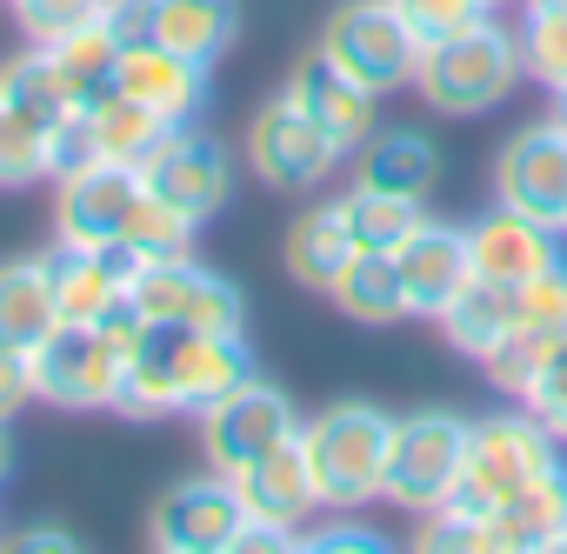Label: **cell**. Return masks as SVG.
<instances>
[{
  "label": "cell",
  "mask_w": 567,
  "mask_h": 554,
  "mask_svg": "<svg viewBox=\"0 0 567 554\" xmlns=\"http://www.w3.org/2000/svg\"><path fill=\"white\" fill-rule=\"evenodd\" d=\"M247 341L220 335V328H161L147 321V335L127 355L121 375V414H200L207 401H220L234 381H247Z\"/></svg>",
  "instance_id": "cell-1"
},
{
  "label": "cell",
  "mask_w": 567,
  "mask_h": 554,
  "mask_svg": "<svg viewBox=\"0 0 567 554\" xmlns=\"http://www.w3.org/2000/svg\"><path fill=\"white\" fill-rule=\"evenodd\" d=\"M547 468H560V441L540 428V414H534L527 401H520V414L467 421V454H461V474H454L447 507L487 521V514L507 507L520 488H534Z\"/></svg>",
  "instance_id": "cell-2"
},
{
  "label": "cell",
  "mask_w": 567,
  "mask_h": 554,
  "mask_svg": "<svg viewBox=\"0 0 567 554\" xmlns=\"http://www.w3.org/2000/svg\"><path fill=\"white\" fill-rule=\"evenodd\" d=\"M388 441H394V414H381L374 401H341V408L301 421V448H308L315 494L328 514H354V507L381 501Z\"/></svg>",
  "instance_id": "cell-3"
},
{
  "label": "cell",
  "mask_w": 567,
  "mask_h": 554,
  "mask_svg": "<svg viewBox=\"0 0 567 554\" xmlns=\"http://www.w3.org/2000/svg\"><path fill=\"white\" fill-rule=\"evenodd\" d=\"M520 74H527V68H520V41L501 34L494 21H481V28L454 34V41H434V48L421 54L414 88L427 94L434 114H487L494 101L514 94Z\"/></svg>",
  "instance_id": "cell-4"
},
{
  "label": "cell",
  "mask_w": 567,
  "mask_h": 554,
  "mask_svg": "<svg viewBox=\"0 0 567 554\" xmlns=\"http://www.w3.org/2000/svg\"><path fill=\"white\" fill-rule=\"evenodd\" d=\"M321 54L334 68H348L361 88L394 94V88H414L427 41L401 21L394 0H348V8L328 21V34H321Z\"/></svg>",
  "instance_id": "cell-5"
},
{
  "label": "cell",
  "mask_w": 567,
  "mask_h": 554,
  "mask_svg": "<svg viewBox=\"0 0 567 554\" xmlns=\"http://www.w3.org/2000/svg\"><path fill=\"white\" fill-rule=\"evenodd\" d=\"M121 375H127V355L101 335V321H61L34 355H28V381H34V401L48 408H114L121 401Z\"/></svg>",
  "instance_id": "cell-6"
},
{
  "label": "cell",
  "mask_w": 567,
  "mask_h": 554,
  "mask_svg": "<svg viewBox=\"0 0 567 554\" xmlns=\"http://www.w3.org/2000/svg\"><path fill=\"white\" fill-rule=\"evenodd\" d=\"M461 454H467V421H461V414L427 408V414L394 421V441H388V488H381V501H394V507H408V514H434V507H447L454 474H461Z\"/></svg>",
  "instance_id": "cell-7"
},
{
  "label": "cell",
  "mask_w": 567,
  "mask_h": 554,
  "mask_svg": "<svg viewBox=\"0 0 567 554\" xmlns=\"http://www.w3.org/2000/svg\"><path fill=\"white\" fill-rule=\"evenodd\" d=\"M295 434H301L295 401L280 388H267V381H254V375L200 408V454H207L214 474H240V468H254L260 454H274Z\"/></svg>",
  "instance_id": "cell-8"
},
{
  "label": "cell",
  "mask_w": 567,
  "mask_h": 554,
  "mask_svg": "<svg viewBox=\"0 0 567 554\" xmlns=\"http://www.w3.org/2000/svg\"><path fill=\"white\" fill-rule=\"evenodd\" d=\"M247 161H254V174H260L274 194H315L348 154L328 141V127H321L295 94H280V101H267V107L254 114V127H247Z\"/></svg>",
  "instance_id": "cell-9"
},
{
  "label": "cell",
  "mask_w": 567,
  "mask_h": 554,
  "mask_svg": "<svg viewBox=\"0 0 567 554\" xmlns=\"http://www.w3.org/2000/svg\"><path fill=\"white\" fill-rule=\"evenodd\" d=\"M127 295L161 328H220V335H240V295L220 281L214 267H200L194 254L141 260L127 274Z\"/></svg>",
  "instance_id": "cell-10"
},
{
  "label": "cell",
  "mask_w": 567,
  "mask_h": 554,
  "mask_svg": "<svg viewBox=\"0 0 567 554\" xmlns=\"http://www.w3.org/2000/svg\"><path fill=\"white\" fill-rule=\"evenodd\" d=\"M240 534H247V501L227 474L174 481L147 507V541L167 547V554H234Z\"/></svg>",
  "instance_id": "cell-11"
},
{
  "label": "cell",
  "mask_w": 567,
  "mask_h": 554,
  "mask_svg": "<svg viewBox=\"0 0 567 554\" xmlns=\"http://www.w3.org/2000/svg\"><path fill=\"white\" fill-rule=\"evenodd\" d=\"M141 187L161 194L167 207H181V214L200 227V220H214L220 201H227V154H220L207 134H194L187 121H174V127H161V141L141 154Z\"/></svg>",
  "instance_id": "cell-12"
},
{
  "label": "cell",
  "mask_w": 567,
  "mask_h": 554,
  "mask_svg": "<svg viewBox=\"0 0 567 554\" xmlns=\"http://www.w3.org/2000/svg\"><path fill=\"white\" fill-rule=\"evenodd\" d=\"M134 201H141V167H127V161H87L81 174L61 181V201H54L61 247H121Z\"/></svg>",
  "instance_id": "cell-13"
},
{
  "label": "cell",
  "mask_w": 567,
  "mask_h": 554,
  "mask_svg": "<svg viewBox=\"0 0 567 554\" xmlns=\"http://www.w3.org/2000/svg\"><path fill=\"white\" fill-rule=\"evenodd\" d=\"M494 187L507 207L547 220L567 234V127L560 121H534L520 127L507 147H501V167H494Z\"/></svg>",
  "instance_id": "cell-14"
},
{
  "label": "cell",
  "mask_w": 567,
  "mask_h": 554,
  "mask_svg": "<svg viewBox=\"0 0 567 554\" xmlns=\"http://www.w3.org/2000/svg\"><path fill=\"white\" fill-rule=\"evenodd\" d=\"M467 260L481 281H534V274H547L560 260V227L501 201L467 227Z\"/></svg>",
  "instance_id": "cell-15"
},
{
  "label": "cell",
  "mask_w": 567,
  "mask_h": 554,
  "mask_svg": "<svg viewBox=\"0 0 567 554\" xmlns=\"http://www.w3.org/2000/svg\"><path fill=\"white\" fill-rule=\"evenodd\" d=\"M227 481L240 488L247 521H260V527H288V534H295V527L321 507V494H315V468H308L301 434H295V441H280L274 454H260L254 468L227 474Z\"/></svg>",
  "instance_id": "cell-16"
},
{
  "label": "cell",
  "mask_w": 567,
  "mask_h": 554,
  "mask_svg": "<svg viewBox=\"0 0 567 554\" xmlns=\"http://www.w3.org/2000/svg\"><path fill=\"white\" fill-rule=\"evenodd\" d=\"M401 281H408V308L414 315H447V301L474 281V260H467V227H441V220H421L408 240H401Z\"/></svg>",
  "instance_id": "cell-17"
},
{
  "label": "cell",
  "mask_w": 567,
  "mask_h": 554,
  "mask_svg": "<svg viewBox=\"0 0 567 554\" xmlns=\"http://www.w3.org/2000/svg\"><path fill=\"white\" fill-rule=\"evenodd\" d=\"M567 547V468H547L507 507L481 521V554H547Z\"/></svg>",
  "instance_id": "cell-18"
},
{
  "label": "cell",
  "mask_w": 567,
  "mask_h": 554,
  "mask_svg": "<svg viewBox=\"0 0 567 554\" xmlns=\"http://www.w3.org/2000/svg\"><path fill=\"white\" fill-rule=\"evenodd\" d=\"M288 94H295L321 127H328V141H334L341 154H354V147L374 134V101H381V94H374V88H361L348 68H334L321 48L295 68V88H288Z\"/></svg>",
  "instance_id": "cell-19"
},
{
  "label": "cell",
  "mask_w": 567,
  "mask_h": 554,
  "mask_svg": "<svg viewBox=\"0 0 567 554\" xmlns=\"http://www.w3.org/2000/svg\"><path fill=\"white\" fill-rule=\"evenodd\" d=\"M121 94L141 101L147 114H161L167 127L174 121H194V107L207 101V61L194 54H174V48H127L121 54Z\"/></svg>",
  "instance_id": "cell-20"
},
{
  "label": "cell",
  "mask_w": 567,
  "mask_h": 554,
  "mask_svg": "<svg viewBox=\"0 0 567 554\" xmlns=\"http://www.w3.org/2000/svg\"><path fill=\"white\" fill-rule=\"evenodd\" d=\"M54 328H61L54 260L48 254L0 260V348H8V355H34Z\"/></svg>",
  "instance_id": "cell-21"
},
{
  "label": "cell",
  "mask_w": 567,
  "mask_h": 554,
  "mask_svg": "<svg viewBox=\"0 0 567 554\" xmlns=\"http://www.w3.org/2000/svg\"><path fill=\"white\" fill-rule=\"evenodd\" d=\"M441 181V154L427 134L414 127H374L361 147H354V187L368 194H408V201H427Z\"/></svg>",
  "instance_id": "cell-22"
},
{
  "label": "cell",
  "mask_w": 567,
  "mask_h": 554,
  "mask_svg": "<svg viewBox=\"0 0 567 554\" xmlns=\"http://www.w3.org/2000/svg\"><path fill=\"white\" fill-rule=\"evenodd\" d=\"M54 260V301H61V321H101L121 295H127V260L121 247H61L48 254Z\"/></svg>",
  "instance_id": "cell-23"
},
{
  "label": "cell",
  "mask_w": 567,
  "mask_h": 554,
  "mask_svg": "<svg viewBox=\"0 0 567 554\" xmlns=\"http://www.w3.org/2000/svg\"><path fill=\"white\" fill-rule=\"evenodd\" d=\"M354 254H361V247H354V234H348V207H341V201L308 207V214L295 220V234H288V274H295L301 288H315V295H334V281L348 274Z\"/></svg>",
  "instance_id": "cell-24"
},
{
  "label": "cell",
  "mask_w": 567,
  "mask_h": 554,
  "mask_svg": "<svg viewBox=\"0 0 567 554\" xmlns=\"http://www.w3.org/2000/svg\"><path fill=\"white\" fill-rule=\"evenodd\" d=\"M441 328H447V341L461 348V355H474V361H487L514 328H520V301H514V281H474L447 301V315H441Z\"/></svg>",
  "instance_id": "cell-25"
},
{
  "label": "cell",
  "mask_w": 567,
  "mask_h": 554,
  "mask_svg": "<svg viewBox=\"0 0 567 554\" xmlns=\"http://www.w3.org/2000/svg\"><path fill=\"white\" fill-rule=\"evenodd\" d=\"M54 68H61V81H68V94H74V107H94V101H107V94H121V41L101 28V21H87V28H74V34H61L54 48Z\"/></svg>",
  "instance_id": "cell-26"
},
{
  "label": "cell",
  "mask_w": 567,
  "mask_h": 554,
  "mask_svg": "<svg viewBox=\"0 0 567 554\" xmlns=\"http://www.w3.org/2000/svg\"><path fill=\"white\" fill-rule=\"evenodd\" d=\"M334 301H341V315H354V321H368V328H388V321L414 315L394 254H354L348 274L334 281Z\"/></svg>",
  "instance_id": "cell-27"
},
{
  "label": "cell",
  "mask_w": 567,
  "mask_h": 554,
  "mask_svg": "<svg viewBox=\"0 0 567 554\" xmlns=\"http://www.w3.org/2000/svg\"><path fill=\"white\" fill-rule=\"evenodd\" d=\"M348 234L361 254H401V240L427 220V201H408V194H368V187H348Z\"/></svg>",
  "instance_id": "cell-28"
},
{
  "label": "cell",
  "mask_w": 567,
  "mask_h": 554,
  "mask_svg": "<svg viewBox=\"0 0 567 554\" xmlns=\"http://www.w3.org/2000/svg\"><path fill=\"white\" fill-rule=\"evenodd\" d=\"M227 41H234V0H161V48L214 68Z\"/></svg>",
  "instance_id": "cell-29"
},
{
  "label": "cell",
  "mask_w": 567,
  "mask_h": 554,
  "mask_svg": "<svg viewBox=\"0 0 567 554\" xmlns=\"http://www.w3.org/2000/svg\"><path fill=\"white\" fill-rule=\"evenodd\" d=\"M87 127H94V154L101 161H127V167H141V154L161 141V114H147L141 101H127V94H107V101H94L87 107Z\"/></svg>",
  "instance_id": "cell-30"
},
{
  "label": "cell",
  "mask_w": 567,
  "mask_h": 554,
  "mask_svg": "<svg viewBox=\"0 0 567 554\" xmlns=\"http://www.w3.org/2000/svg\"><path fill=\"white\" fill-rule=\"evenodd\" d=\"M187 240H194V220L141 187V201L127 214V234H121V260L141 267V260H161V254H187Z\"/></svg>",
  "instance_id": "cell-31"
},
{
  "label": "cell",
  "mask_w": 567,
  "mask_h": 554,
  "mask_svg": "<svg viewBox=\"0 0 567 554\" xmlns=\"http://www.w3.org/2000/svg\"><path fill=\"white\" fill-rule=\"evenodd\" d=\"M567 328H514L481 368H487V381L501 388V394H514V401H527V388L540 381V368H547V355H554V341H560Z\"/></svg>",
  "instance_id": "cell-32"
},
{
  "label": "cell",
  "mask_w": 567,
  "mask_h": 554,
  "mask_svg": "<svg viewBox=\"0 0 567 554\" xmlns=\"http://www.w3.org/2000/svg\"><path fill=\"white\" fill-rule=\"evenodd\" d=\"M48 121L0 101V187H34L48 174Z\"/></svg>",
  "instance_id": "cell-33"
},
{
  "label": "cell",
  "mask_w": 567,
  "mask_h": 554,
  "mask_svg": "<svg viewBox=\"0 0 567 554\" xmlns=\"http://www.w3.org/2000/svg\"><path fill=\"white\" fill-rule=\"evenodd\" d=\"M520 68L554 94L567 81V8H520Z\"/></svg>",
  "instance_id": "cell-34"
},
{
  "label": "cell",
  "mask_w": 567,
  "mask_h": 554,
  "mask_svg": "<svg viewBox=\"0 0 567 554\" xmlns=\"http://www.w3.org/2000/svg\"><path fill=\"white\" fill-rule=\"evenodd\" d=\"M8 8H14V21L28 28V41H34V48H54L61 34H74V28L101 21V0H8Z\"/></svg>",
  "instance_id": "cell-35"
},
{
  "label": "cell",
  "mask_w": 567,
  "mask_h": 554,
  "mask_svg": "<svg viewBox=\"0 0 567 554\" xmlns=\"http://www.w3.org/2000/svg\"><path fill=\"white\" fill-rule=\"evenodd\" d=\"M401 8V21L434 48V41H454V34H467V28H481L487 21V0H394Z\"/></svg>",
  "instance_id": "cell-36"
},
{
  "label": "cell",
  "mask_w": 567,
  "mask_h": 554,
  "mask_svg": "<svg viewBox=\"0 0 567 554\" xmlns=\"http://www.w3.org/2000/svg\"><path fill=\"white\" fill-rule=\"evenodd\" d=\"M527 408L540 414V428H547L554 441H567V335L554 341V355H547L540 381L527 388Z\"/></svg>",
  "instance_id": "cell-37"
},
{
  "label": "cell",
  "mask_w": 567,
  "mask_h": 554,
  "mask_svg": "<svg viewBox=\"0 0 567 554\" xmlns=\"http://www.w3.org/2000/svg\"><path fill=\"white\" fill-rule=\"evenodd\" d=\"M87 161H101V154H94L87 107H74V114H61V127L48 134V174H54V181H68V174H81Z\"/></svg>",
  "instance_id": "cell-38"
},
{
  "label": "cell",
  "mask_w": 567,
  "mask_h": 554,
  "mask_svg": "<svg viewBox=\"0 0 567 554\" xmlns=\"http://www.w3.org/2000/svg\"><path fill=\"white\" fill-rule=\"evenodd\" d=\"M101 28L121 48H154L161 41V0H101Z\"/></svg>",
  "instance_id": "cell-39"
},
{
  "label": "cell",
  "mask_w": 567,
  "mask_h": 554,
  "mask_svg": "<svg viewBox=\"0 0 567 554\" xmlns=\"http://www.w3.org/2000/svg\"><path fill=\"white\" fill-rule=\"evenodd\" d=\"M28 401H34V381H28V355H8V348H0V421H14Z\"/></svg>",
  "instance_id": "cell-40"
},
{
  "label": "cell",
  "mask_w": 567,
  "mask_h": 554,
  "mask_svg": "<svg viewBox=\"0 0 567 554\" xmlns=\"http://www.w3.org/2000/svg\"><path fill=\"white\" fill-rule=\"evenodd\" d=\"M8 547H14V554H34V547H54V554H74L81 541H74V534H61V527H28V534H8Z\"/></svg>",
  "instance_id": "cell-41"
},
{
  "label": "cell",
  "mask_w": 567,
  "mask_h": 554,
  "mask_svg": "<svg viewBox=\"0 0 567 554\" xmlns=\"http://www.w3.org/2000/svg\"><path fill=\"white\" fill-rule=\"evenodd\" d=\"M301 547H381V534H361V527H334V534H308Z\"/></svg>",
  "instance_id": "cell-42"
},
{
  "label": "cell",
  "mask_w": 567,
  "mask_h": 554,
  "mask_svg": "<svg viewBox=\"0 0 567 554\" xmlns=\"http://www.w3.org/2000/svg\"><path fill=\"white\" fill-rule=\"evenodd\" d=\"M554 121H560V127H567V81H560V88H554Z\"/></svg>",
  "instance_id": "cell-43"
},
{
  "label": "cell",
  "mask_w": 567,
  "mask_h": 554,
  "mask_svg": "<svg viewBox=\"0 0 567 554\" xmlns=\"http://www.w3.org/2000/svg\"><path fill=\"white\" fill-rule=\"evenodd\" d=\"M520 8H567V0H520Z\"/></svg>",
  "instance_id": "cell-44"
},
{
  "label": "cell",
  "mask_w": 567,
  "mask_h": 554,
  "mask_svg": "<svg viewBox=\"0 0 567 554\" xmlns=\"http://www.w3.org/2000/svg\"><path fill=\"white\" fill-rule=\"evenodd\" d=\"M0 474H8V434H0Z\"/></svg>",
  "instance_id": "cell-45"
},
{
  "label": "cell",
  "mask_w": 567,
  "mask_h": 554,
  "mask_svg": "<svg viewBox=\"0 0 567 554\" xmlns=\"http://www.w3.org/2000/svg\"><path fill=\"white\" fill-rule=\"evenodd\" d=\"M487 8H501V0H487Z\"/></svg>",
  "instance_id": "cell-46"
}]
</instances>
